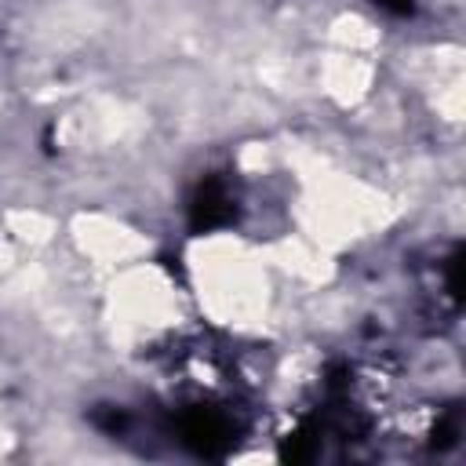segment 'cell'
<instances>
[{"label":"cell","mask_w":466,"mask_h":466,"mask_svg":"<svg viewBox=\"0 0 466 466\" xmlns=\"http://www.w3.org/2000/svg\"><path fill=\"white\" fill-rule=\"evenodd\" d=\"M229 193H226V186L222 182H208L204 189H200V197H197V204H193V211H197V226H218V222H226L229 218Z\"/></svg>","instance_id":"obj_1"},{"label":"cell","mask_w":466,"mask_h":466,"mask_svg":"<svg viewBox=\"0 0 466 466\" xmlns=\"http://www.w3.org/2000/svg\"><path fill=\"white\" fill-rule=\"evenodd\" d=\"M379 7H390V11H411V0H375Z\"/></svg>","instance_id":"obj_2"}]
</instances>
